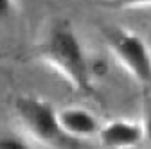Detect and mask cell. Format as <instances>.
<instances>
[{
  "mask_svg": "<svg viewBox=\"0 0 151 149\" xmlns=\"http://www.w3.org/2000/svg\"><path fill=\"white\" fill-rule=\"evenodd\" d=\"M58 117H60V124H61V129L65 131V135L72 138L74 142L97 138L99 129L103 126L101 119L83 106L60 108Z\"/></svg>",
  "mask_w": 151,
  "mask_h": 149,
  "instance_id": "5",
  "label": "cell"
},
{
  "mask_svg": "<svg viewBox=\"0 0 151 149\" xmlns=\"http://www.w3.org/2000/svg\"><path fill=\"white\" fill-rule=\"evenodd\" d=\"M13 111L24 135L31 140L52 149H74L78 144L61 129L58 108L52 102L36 95H18L13 102Z\"/></svg>",
  "mask_w": 151,
  "mask_h": 149,
  "instance_id": "2",
  "label": "cell"
},
{
  "mask_svg": "<svg viewBox=\"0 0 151 149\" xmlns=\"http://www.w3.org/2000/svg\"><path fill=\"white\" fill-rule=\"evenodd\" d=\"M43 59L58 68L74 90L81 94H93L92 72L85 45L74 27L67 22H60L50 27L42 43Z\"/></svg>",
  "mask_w": 151,
  "mask_h": 149,
  "instance_id": "1",
  "label": "cell"
},
{
  "mask_svg": "<svg viewBox=\"0 0 151 149\" xmlns=\"http://www.w3.org/2000/svg\"><path fill=\"white\" fill-rule=\"evenodd\" d=\"M111 4L119 9H142L151 7V0H113Z\"/></svg>",
  "mask_w": 151,
  "mask_h": 149,
  "instance_id": "8",
  "label": "cell"
},
{
  "mask_svg": "<svg viewBox=\"0 0 151 149\" xmlns=\"http://www.w3.org/2000/svg\"><path fill=\"white\" fill-rule=\"evenodd\" d=\"M16 13V0H0V24L7 22Z\"/></svg>",
  "mask_w": 151,
  "mask_h": 149,
  "instance_id": "9",
  "label": "cell"
},
{
  "mask_svg": "<svg viewBox=\"0 0 151 149\" xmlns=\"http://www.w3.org/2000/svg\"><path fill=\"white\" fill-rule=\"evenodd\" d=\"M103 34L119 65L142 86V90L151 88V49L147 42L135 31L121 25H110L103 29Z\"/></svg>",
  "mask_w": 151,
  "mask_h": 149,
  "instance_id": "3",
  "label": "cell"
},
{
  "mask_svg": "<svg viewBox=\"0 0 151 149\" xmlns=\"http://www.w3.org/2000/svg\"><path fill=\"white\" fill-rule=\"evenodd\" d=\"M31 138L13 129H0V149H32Z\"/></svg>",
  "mask_w": 151,
  "mask_h": 149,
  "instance_id": "6",
  "label": "cell"
},
{
  "mask_svg": "<svg viewBox=\"0 0 151 149\" xmlns=\"http://www.w3.org/2000/svg\"><path fill=\"white\" fill-rule=\"evenodd\" d=\"M97 142L104 149H137L146 142L140 120L135 119H111L103 122Z\"/></svg>",
  "mask_w": 151,
  "mask_h": 149,
  "instance_id": "4",
  "label": "cell"
},
{
  "mask_svg": "<svg viewBox=\"0 0 151 149\" xmlns=\"http://www.w3.org/2000/svg\"><path fill=\"white\" fill-rule=\"evenodd\" d=\"M140 124L146 135V142L151 144V88L142 92V117Z\"/></svg>",
  "mask_w": 151,
  "mask_h": 149,
  "instance_id": "7",
  "label": "cell"
}]
</instances>
